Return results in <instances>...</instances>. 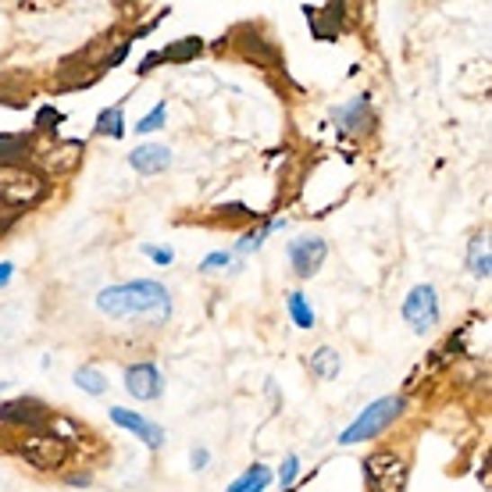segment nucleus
Listing matches in <instances>:
<instances>
[{"label": "nucleus", "instance_id": "nucleus-1", "mask_svg": "<svg viewBox=\"0 0 492 492\" xmlns=\"http://www.w3.org/2000/svg\"><path fill=\"white\" fill-rule=\"evenodd\" d=\"M100 314L107 318H121V321H147V325H161L172 314V296L161 282L154 279H139V282H121V286H107L97 296Z\"/></svg>", "mask_w": 492, "mask_h": 492}, {"label": "nucleus", "instance_id": "nucleus-2", "mask_svg": "<svg viewBox=\"0 0 492 492\" xmlns=\"http://www.w3.org/2000/svg\"><path fill=\"white\" fill-rule=\"evenodd\" d=\"M403 407H407L403 396H382V399H375L371 407H364V410L357 414V421L339 435V443H343V446H357V443H368V439L382 435L396 417L403 414Z\"/></svg>", "mask_w": 492, "mask_h": 492}, {"label": "nucleus", "instance_id": "nucleus-3", "mask_svg": "<svg viewBox=\"0 0 492 492\" xmlns=\"http://www.w3.org/2000/svg\"><path fill=\"white\" fill-rule=\"evenodd\" d=\"M47 193V179L25 165H0V203L7 207H32Z\"/></svg>", "mask_w": 492, "mask_h": 492}, {"label": "nucleus", "instance_id": "nucleus-4", "mask_svg": "<svg viewBox=\"0 0 492 492\" xmlns=\"http://www.w3.org/2000/svg\"><path fill=\"white\" fill-rule=\"evenodd\" d=\"M18 453H22V461L32 464L36 471H58V468H65V461H68V443H65L58 432L36 428V432H29V435L18 443Z\"/></svg>", "mask_w": 492, "mask_h": 492}, {"label": "nucleus", "instance_id": "nucleus-5", "mask_svg": "<svg viewBox=\"0 0 492 492\" xmlns=\"http://www.w3.org/2000/svg\"><path fill=\"white\" fill-rule=\"evenodd\" d=\"M403 318H407V325L421 335V332H428L435 321H439V296L432 286H414L410 296L403 300Z\"/></svg>", "mask_w": 492, "mask_h": 492}, {"label": "nucleus", "instance_id": "nucleus-6", "mask_svg": "<svg viewBox=\"0 0 492 492\" xmlns=\"http://www.w3.org/2000/svg\"><path fill=\"white\" fill-rule=\"evenodd\" d=\"M325 254H328V243L318 236H300L290 243V264L300 279H310L325 264Z\"/></svg>", "mask_w": 492, "mask_h": 492}, {"label": "nucleus", "instance_id": "nucleus-7", "mask_svg": "<svg viewBox=\"0 0 492 492\" xmlns=\"http://www.w3.org/2000/svg\"><path fill=\"white\" fill-rule=\"evenodd\" d=\"M368 482L375 486L379 492H399L403 489V479H407V468H403V461L393 457V453H375L371 461H368Z\"/></svg>", "mask_w": 492, "mask_h": 492}, {"label": "nucleus", "instance_id": "nucleus-8", "mask_svg": "<svg viewBox=\"0 0 492 492\" xmlns=\"http://www.w3.org/2000/svg\"><path fill=\"white\" fill-rule=\"evenodd\" d=\"M111 421H114L118 428L132 432L136 439H143L150 450H161V443H165V428H161V425H154V421H147V417H143V414H136V410L111 407Z\"/></svg>", "mask_w": 492, "mask_h": 492}, {"label": "nucleus", "instance_id": "nucleus-9", "mask_svg": "<svg viewBox=\"0 0 492 492\" xmlns=\"http://www.w3.org/2000/svg\"><path fill=\"white\" fill-rule=\"evenodd\" d=\"M0 417L7 421V425H25V428H40L43 421H47V407L40 403V399H32V396H22V399H7L4 407H0Z\"/></svg>", "mask_w": 492, "mask_h": 492}, {"label": "nucleus", "instance_id": "nucleus-10", "mask_svg": "<svg viewBox=\"0 0 492 492\" xmlns=\"http://www.w3.org/2000/svg\"><path fill=\"white\" fill-rule=\"evenodd\" d=\"M125 389L136 399H157L161 389H165V382H161V371L154 364H132L125 371Z\"/></svg>", "mask_w": 492, "mask_h": 492}, {"label": "nucleus", "instance_id": "nucleus-11", "mask_svg": "<svg viewBox=\"0 0 492 492\" xmlns=\"http://www.w3.org/2000/svg\"><path fill=\"white\" fill-rule=\"evenodd\" d=\"M129 165H132L139 175H161V172H168V165H172V150L161 147V143H147V147H136V150L129 154Z\"/></svg>", "mask_w": 492, "mask_h": 492}, {"label": "nucleus", "instance_id": "nucleus-12", "mask_svg": "<svg viewBox=\"0 0 492 492\" xmlns=\"http://www.w3.org/2000/svg\"><path fill=\"white\" fill-rule=\"evenodd\" d=\"M335 125L346 129V132H368V129H371V107H368V97H353L350 103L335 107Z\"/></svg>", "mask_w": 492, "mask_h": 492}, {"label": "nucleus", "instance_id": "nucleus-13", "mask_svg": "<svg viewBox=\"0 0 492 492\" xmlns=\"http://www.w3.org/2000/svg\"><path fill=\"white\" fill-rule=\"evenodd\" d=\"M468 268L475 279H489L492 272V254H489V239L486 236H475L471 246H468Z\"/></svg>", "mask_w": 492, "mask_h": 492}, {"label": "nucleus", "instance_id": "nucleus-14", "mask_svg": "<svg viewBox=\"0 0 492 492\" xmlns=\"http://www.w3.org/2000/svg\"><path fill=\"white\" fill-rule=\"evenodd\" d=\"M268 486H272V468L254 464V468H246V471L228 486V492H264Z\"/></svg>", "mask_w": 492, "mask_h": 492}, {"label": "nucleus", "instance_id": "nucleus-15", "mask_svg": "<svg viewBox=\"0 0 492 492\" xmlns=\"http://www.w3.org/2000/svg\"><path fill=\"white\" fill-rule=\"evenodd\" d=\"M310 375H318L321 382L335 379V375H339V353H335L332 346L314 350V353H310Z\"/></svg>", "mask_w": 492, "mask_h": 492}, {"label": "nucleus", "instance_id": "nucleus-16", "mask_svg": "<svg viewBox=\"0 0 492 492\" xmlns=\"http://www.w3.org/2000/svg\"><path fill=\"white\" fill-rule=\"evenodd\" d=\"M200 50H203V43H200L197 36H186V40H179V43L165 47V50H161V58H168V61H193Z\"/></svg>", "mask_w": 492, "mask_h": 492}, {"label": "nucleus", "instance_id": "nucleus-17", "mask_svg": "<svg viewBox=\"0 0 492 492\" xmlns=\"http://www.w3.org/2000/svg\"><path fill=\"white\" fill-rule=\"evenodd\" d=\"M125 129H121V103H114L111 111H103L97 118V136H111V139H118Z\"/></svg>", "mask_w": 492, "mask_h": 492}, {"label": "nucleus", "instance_id": "nucleus-18", "mask_svg": "<svg viewBox=\"0 0 492 492\" xmlns=\"http://www.w3.org/2000/svg\"><path fill=\"white\" fill-rule=\"evenodd\" d=\"M76 386H79V389H86L90 396H103V393H107V382H103V375H100V371H94V368H79V371H76Z\"/></svg>", "mask_w": 492, "mask_h": 492}, {"label": "nucleus", "instance_id": "nucleus-19", "mask_svg": "<svg viewBox=\"0 0 492 492\" xmlns=\"http://www.w3.org/2000/svg\"><path fill=\"white\" fill-rule=\"evenodd\" d=\"M290 314H293V321L300 325V328H314V310L307 307V300H303V293H290Z\"/></svg>", "mask_w": 492, "mask_h": 492}, {"label": "nucleus", "instance_id": "nucleus-20", "mask_svg": "<svg viewBox=\"0 0 492 492\" xmlns=\"http://www.w3.org/2000/svg\"><path fill=\"white\" fill-rule=\"evenodd\" d=\"M29 150V143L22 136H0V165H14V157H22Z\"/></svg>", "mask_w": 492, "mask_h": 492}, {"label": "nucleus", "instance_id": "nucleus-21", "mask_svg": "<svg viewBox=\"0 0 492 492\" xmlns=\"http://www.w3.org/2000/svg\"><path fill=\"white\" fill-rule=\"evenodd\" d=\"M339 11H343V7H332V18H339ZM307 22H310V29L318 32V40H332V36H335V25H332V22H325L314 7H307Z\"/></svg>", "mask_w": 492, "mask_h": 492}, {"label": "nucleus", "instance_id": "nucleus-22", "mask_svg": "<svg viewBox=\"0 0 492 492\" xmlns=\"http://www.w3.org/2000/svg\"><path fill=\"white\" fill-rule=\"evenodd\" d=\"M275 228H282V221H268L264 228H257V232H246V236L239 239V246H236V250H239V254H250V250H257V246L264 243V236H268V232H275Z\"/></svg>", "mask_w": 492, "mask_h": 492}, {"label": "nucleus", "instance_id": "nucleus-23", "mask_svg": "<svg viewBox=\"0 0 492 492\" xmlns=\"http://www.w3.org/2000/svg\"><path fill=\"white\" fill-rule=\"evenodd\" d=\"M165 114H168V107H165V103H157L147 118H139V125H136V129H139V132H157V129L165 125Z\"/></svg>", "mask_w": 492, "mask_h": 492}, {"label": "nucleus", "instance_id": "nucleus-24", "mask_svg": "<svg viewBox=\"0 0 492 492\" xmlns=\"http://www.w3.org/2000/svg\"><path fill=\"white\" fill-rule=\"evenodd\" d=\"M228 264H232V254H228V250H214V254L203 257L200 272H221V268H228Z\"/></svg>", "mask_w": 492, "mask_h": 492}, {"label": "nucleus", "instance_id": "nucleus-25", "mask_svg": "<svg viewBox=\"0 0 492 492\" xmlns=\"http://www.w3.org/2000/svg\"><path fill=\"white\" fill-rule=\"evenodd\" d=\"M296 475H300V461H296V457H286V464H282V489L293 486Z\"/></svg>", "mask_w": 492, "mask_h": 492}, {"label": "nucleus", "instance_id": "nucleus-26", "mask_svg": "<svg viewBox=\"0 0 492 492\" xmlns=\"http://www.w3.org/2000/svg\"><path fill=\"white\" fill-rule=\"evenodd\" d=\"M61 118H65V114H61V111H54V107H43V111H40V118H36V121H40V129H54V125H58V121H61Z\"/></svg>", "mask_w": 492, "mask_h": 492}, {"label": "nucleus", "instance_id": "nucleus-27", "mask_svg": "<svg viewBox=\"0 0 492 492\" xmlns=\"http://www.w3.org/2000/svg\"><path fill=\"white\" fill-rule=\"evenodd\" d=\"M143 254H147V257H154L157 264H172V261H175V254H172V250H165V246H143Z\"/></svg>", "mask_w": 492, "mask_h": 492}, {"label": "nucleus", "instance_id": "nucleus-28", "mask_svg": "<svg viewBox=\"0 0 492 492\" xmlns=\"http://www.w3.org/2000/svg\"><path fill=\"white\" fill-rule=\"evenodd\" d=\"M190 461H193V468H197V471H203V468H207V461H210V453H207V450H193V457H190Z\"/></svg>", "mask_w": 492, "mask_h": 492}, {"label": "nucleus", "instance_id": "nucleus-29", "mask_svg": "<svg viewBox=\"0 0 492 492\" xmlns=\"http://www.w3.org/2000/svg\"><path fill=\"white\" fill-rule=\"evenodd\" d=\"M11 275H14V264H11V261H0V286H7Z\"/></svg>", "mask_w": 492, "mask_h": 492}, {"label": "nucleus", "instance_id": "nucleus-30", "mask_svg": "<svg viewBox=\"0 0 492 492\" xmlns=\"http://www.w3.org/2000/svg\"><path fill=\"white\" fill-rule=\"evenodd\" d=\"M157 61H161V54H150V58H143V65H139V72H150V68H154Z\"/></svg>", "mask_w": 492, "mask_h": 492}]
</instances>
